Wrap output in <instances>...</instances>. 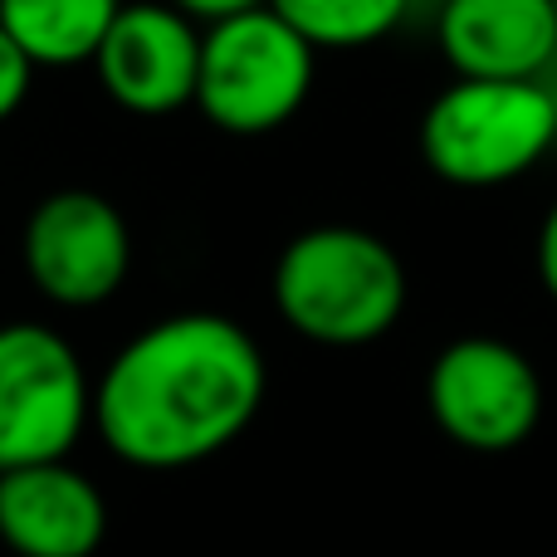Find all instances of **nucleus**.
<instances>
[{"mask_svg":"<svg viewBox=\"0 0 557 557\" xmlns=\"http://www.w3.org/2000/svg\"><path fill=\"white\" fill-rule=\"evenodd\" d=\"M264 352L225 313H172L113 352L94 382V425L137 470H186L250 431Z\"/></svg>","mask_w":557,"mask_h":557,"instance_id":"nucleus-1","label":"nucleus"},{"mask_svg":"<svg viewBox=\"0 0 557 557\" xmlns=\"http://www.w3.org/2000/svg\"><path fill=\"white\" fill-rule=\"evenodd\" d=\"M274 308L318 347H367L406 313V264L376 231L313 225L274 260Z\"/></svg>","mask_w":557,"mask_h":557,"instance_id":"nucleus-2","label":"nucleus"},{"mask_svg":"<svg viewBox=\"0 0 557 557\" xmlns=\"http://www.w3.org/2000/svg\"><path fill=\"white\" fill-rule=\"evenodd\" d=\"M557 143V94L543 78H455L421 117V162L450 186H504Z\"/></svg>","mask_w":557,"mask_h":557,"instance_id":"nucleus-3","label":"nucleus"},{"mask_svg":"<svg viewBox=\"0 0 557 557\" xmlns=\"http://www.w3.org/2000/svg\"><path fill=\"white\" fill-rule=\"evenodd\" d=\"M318 49L270 5L201 29L196 108L231 137H264L308 103Z\"/></svg>","mask_w":557,"mask_h":557,"instance_id":"nucleus-4","label":"nucleus"},{"mask_svg":"<svg viewBox=\"0 0 557 557\" xmlns=\"http://www.w3.org/2000/svg\"><path fill=\"white\" fill-rule=\"evenodd\" d=\"M84 425H94V382L69 337L45 323L0 327V474L69 460Z\"/></svg>","mask_w":557,"mask_h":557,"instance_id":"nucleus-5","label":"nucleus"},{"mask_svg":"<svg viewBox=\"0 0 557 557\" xmlns=\"http://www.w3.org/2000/svg\"><path fill=\"white\" fill-rule=\"evenodd\" d=\"M425 406L455 445L474 455L519 450L543 416L539 367L504 337H455L425 376Z\"/></svg>","mask_w":557,"mask_h":557,"instance_id":"nucleus-6","label":"nucleus"},{"mask_svg":"<svg viewBox=\"0 0 557 557\" xmlns=\"http://www.w3.org/2000/svg\"><path fill=\"white\" fill-rule=\"evenodd\" d=\"M25 274L49 304L98 308L127 284L133 231L103 191L64 186L29 211L20 235Z\"/></svg>","mask_w":557,"mask_h":557,"instance_id":"nucleus-7","label":"nucleus"},{"mask_svg":"<svg viewBox=\"0 0 557 557\" xmlns=\"http://www.w3.org/2000/svg\"><path fill=\"white\" fill-rule=\"evenodd\" d=\"M103 94L123 113L172 117L196 103L201 78V25L166 0H133L117 10L94 54Z\"/></svg>","mask_w":557,"mask_h":557,"instance_id":"nucleus-8","label":"nucleus"},{"mask_svg":"<svg viewBox=\"0 0 557 557\" xmlns=\"http://www.w3.org/2000/svg\"><path fill=\"white\" fill-rule=\"evenodd\" d=\"M435 45L455 78H543L557 64L553 0H441Z\"/></svg>","mask_w":557,"mask_h":557,"instance_id":"nucleus-9","label":"nucleus"},{"mask_svg":"<svg viewBox=\"0 0 557 557\" xmlns=\"http://www.w3.org/2000/svg\"><path fill=\"white\" fill-rule=\"evenodd\" d=\"M108 533V504L69 460L0 474V543L20 557H94Z\"/></svg>","mask_w":557,"mask_h":557,"instance_id":"nucleus-10","label":"nucleus"},{"mask_svg":"<svg viewBox=\"0 0 557 557\" xmlns=\"http://www.w3.org/2000/svg\"><path fill=\"white\" fill-rule=\"evenodd\" d=\"M123 0H0V29L35 69L94 64Z\"/></svg>","mask_w":557,"mask_h":557,"instance_id":"nucleus-11","label":"nucleus"},{"mask_svg":"<svg viewBox=\"0 0 557 557\" xmlns=\"http://www.w3.org/2000/svg\"><path fill=\"white\" fill-rule=\"evenodd\" d=\"M308 45L323 49H367L406 25L416 0H270Z\"/></svg>","mask_w":557,"mask_h":557,"instance_id":"nucleus-12","label":"nucleus"},{"mask_svg":"<svg viewBox=\"0 0 557 557\" xmlns=\"http://www.w3.org/2000/svg\"><path fill=\"white\" fill-rule=\"evenodd\" d=\"M29 88H35V64H29L25 49L0 29V123H10V117L25 108Z\"/></svg>","mask_w":557,"mask_h":557,"instance_id":"nucleus-13","label":"nucleus"},{"mask_svg":"<svg viewBox=\"0 0 557 557\" xmlns=\"http://www.w3.org/2000/svg\"><path fill=\"white\" fill-rule=\"evenodd\" d=\"M166 5H176L186 20H196L201 29H211V25H221V20L250 15V10L270 5V0H166Z\"/></svg>","mask_w":557,"mask_h":557,"instance_id":"nucleus-14","label":"nucleus"},{"mask_svg":"<svg viewBox=\"0 0 557 557\" xmlns=\"http://www.w3.org/2000/svg\"><path fill=\"white\" fill-rule=\"evenodd\" d=\"M533 260H539L543 288L557 298V201L548 206V215H543V225H539V250H533Z\"/></svg>","mask_w":557,"mask_h":557,"instance_id":"nucleus-15","label":"nucleus"},{"mask_svg":"<svg viewBox=\"0 0 557 557\" xmlns=\"http://www.w3.org/2000/svg\"><path fill=\"white\" fill-rule=\"evenodd\" d=\"M553 10H557V0H553Z\"/></svg>","mask_w":557,"mask_h":557,"instance_id":"nucleus-16","label":"nucleus"}]
</instances>
